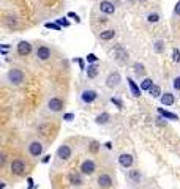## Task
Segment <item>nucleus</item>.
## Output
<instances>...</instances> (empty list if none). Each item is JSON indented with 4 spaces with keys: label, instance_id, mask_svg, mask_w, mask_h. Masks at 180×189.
<instances>
[{
    "label": "nucleus",
    "instance_id": "nucleus-1",
    "mask_svg": "<svg viewBox=\"0 0 180 189\" xmlns=\"http://www.w3.org/2000/svg\"><path fill=\"white\" fill-rule=\"evenodd\" d=\"M7 79H8V82L11 85H16L17 87V85H21L24 82V73H22L21 69H17V68H13V69L8 71Z\"/></svg>",
    "mask_w": 180,
    "mask_h": 189
},
{
    "label": "nucleus",
    "instance_id": "nucleus-2",
    "mask_svg": "<svg viewBox=\"0 0 180 189\" xmlns=\"http://www.w3.org/2000/svg\"><path fill=\"white\" fill-rule=\"evenodd\" d=\"M27 150H29V154L32 158H40L44 151V145H43L41 140H32L27 145Z\"/></svg>",
    "mask_w": 180,
    "mask_h": 189
},
{
    "label": "nucleus",
    "instance_id": "nucleus-3",
    "mask_svg": "<svg viewBox=\"0 0 180 189\" xmlns=\"http://www.w3.org/2000/svg\"><path fill=\"white\" fill-rule=\"evenodd\" d=\"M47 110L49 112H54V113L62 112L63 110V101L60 98H57V96L49 98V101H47Z\"/></svg>",
    "mask_w": 180,
    "mask_h": 189
},
{
    "label": "nucleus",
    "instance_id": "nucleus-4",
    "mask_svg": "<svg viewBox=\"0 0 180 189\" xmlns=\"http://www.w3.org/2000/svg\"><path fill=\"white\" fill-rule=\"evenodd\" d=\"M96 98H98V93L95 90H92V88H85L81 93V101L84 104H92V103L96 101Z\"/></svg>",
    "mask_w": 180,
    "mask_h": 189
},
{
    "label": "nucleus",
    "instance_id": "nucleus-5",
    "mask_svg": "<svg viewBox=\"0 0 180 189\" xmlns=\"http://www.w3.org/2000/svg\"><path fill=\"white\" fill-rule=\"evenodd\" d=\"M10 169H11V173H14V175H24L27 165H25V162L21 161V159H14L10 165Z\"/></svg>",
    "mask_w": 180,
    "mask_h": 189
},
{
    "label": "nucleus",
    "instance_id": "nucleus-6",
    "mask_svg": "<svg viewBox=\"0 0 180 189\" xmlns=\"http://www.w3.org/2000/svg\"><path fill=\"white\" fill-rule=\"evenodd\" d=\"M95 170H96V164L92 159H85L81 164V172H82V175H93Z\"/></svg>",
    "mask_w": 180,
    "mask_h": 189
},
{
    "label": "nucleus",
    "instance_id": "nucleus-7",
    "mask_svg": "<svg viewBox=\"0 0 180 189\" xmlns=\"http://www.w3.org/2000/svg\"><path fill=\"white\" fill-rule=\"evenodd\" d=\"M120 82H122V76L119 73H111L106 77V87L108 88H112L114 90V88H117L120 85Z\"/></svg>",
    "mask_w": 180,
    "mask_h": 189
},
{
    "label": "nucleus",
    "instance_id": "nucleus-8",
    "mask_svg": "<svg viewBox=\"0 0 180 189\" xmlns=\"http://www.w3.org/2000/svg\"><path fill=\"white\" fill-rule=\"evenodd\" d=\"M71 153H73V150H71V147L68 144H62L57 148V158H60L62 161H68L71 158Z\"/></svg>",
    "mask_w": 180,
    "mask_h": 189
},
{
    "label": "nucleus",
    "instance_id": "nucleus-9",
    "mask_svg": "<svg viewBox=\"0 0 180 189\" xmlns=\"http://www.w3.org/2000/svg\"><path fill=\"white\" fill-rule=\"evenodd\" d=\"M96 183H98V186H100V187L108 189V187H111V186L114 184V180H112V177H111L109 173H101V175L98 177Z\"/></svg>",
    "mask_w": 180,
    "mask_h": 189
},
{
    "label": "nucleus",
    "instance_id": "nucleus-10",
    "mask_svg": "<svg viewBox=\"0 0 180 189\" xmlns=\"http://www.w3.org/2000/svg\"><path fill=\"white\" fill-rule=\"evenodd\" d=\"M133 162H134V158L130 153H122L119 156V164L122 165L123 169H130L131 165H133Z\"/></svg>",
    "mask_w": 180,
    "mask_h": 189
},
{
    "label": "nucleus",
    "instance_id": "nucleus-11",
    "mask_svg": "<svg viewBox=\"0 0 180 189\" xmlns=\"http://www.w3.org/2000/svg\"><path fill=\"white\" fill-rule=\"evenodd\" d=\"M30 52H32V44L29 41H21L17 44V54L21 57H27Z\"/></svg>",
    "mask_w": 180,
    "mask_h": 189
},
{
    "label": "nucleus",
    "instance_id": "nucleus-12",
    "mask_svg": "<svg viewBox=\"0 0 180 189\" xmlns=\"http://www.w3.org/2000/svg\"><path fill=\"white\" fill-rule=\"evenodd\" d=\"M128 178H130V181L133 184H141L142 181V173L139 169H131L130 172H128Z\"/></svg>",
    "mask_w": 180,
    "mask_h": 189
},
{
    "label": "nucleus",
    "instance_id": "nucleus-13",
    "mask_svg": "<svg viewBox=\"0 0 180 189\" xmlns=\"http://www.w3.org/2000/svg\"><path fill=\"white\" fill-rule=\"evenodd\" d=\"M100 10H101V13H105V14H114L115 7H114L112 2H109V0H103V2L100 3Z\"/></svg>",
    "mask_w": 180,
    "mask_h": 189
},
{
    "label": "nucleus",
    "instance_id": "nucleus-14",
    "mask_svg": "<svg viewBox=\"0 0 180 189\" xmlns=\"http://www.w3.org/2000/svg\"><path fill=\"white\" fill-rule=\"evenodd\" d=\"M36 57L40 60H43V62L49 60L51 58V49H49L47 46H40L38 49H36Z\"/></svg>",
    "mask_w": 180,
    "mask_h": 189
},
{
    "label": "nucleus",
    "instance_id": "nucleus-15",
    "mask_svg": "<svg viewBox=\"0 0 180 189\" xmlns=\"http://www.w3.org/2000/svg\"><path fill=\"white\" fill-rule=\"evenodd\" d=\"M126 82H128V85H130V90H131V94H133V96L134 98H139L141 96V93H142V88L131 79V77H128L126 79Z\"/></svg>",
    "mask_w": 180,
    "mask_h": 189
},
{
    "label": "nucleus",
    "instance_id": "nucleus-16",
    "mask_svg": "<svg viewBox=\"0 0 180 189\" xmlns=\"http://www.w3.org/2000/svg\"><path fill=\"white\" fill-rule=\"evenodd\" d=\"M114 55H115V58L119 60V62H125V60H128V52L123 49V47L119 44V46H115V49H114Z\"/></svg>",
    "mask_w": 180,
    "mask_h": 189
},
{
    "label": "nucleus",
    "instance_id": "nucleus-17",
    "mask_svg": "<svg viewBox=\"0 0 180 189\" xmlns=\"http://www.w3.org/2000/svg\"><path fill=\"white\" fill-rule=\"evenodd\" d=\"M115 35H117V33H115L114 29H108V30H103V32L100 33V39H101V41H111V39H114Z\"/></svg>",
    "mask_w": 180,
    "mask_h": 189
},
{
    "label": "nucleus",
    "instance_id": "nucleus-18",
    "mask_svg": "<svg viewBox=\"0 0 180 189\" xmlns=\"http://www.w3.org/2000/svg\"><path fill=\"white\" fill-rule=\"evenodd\" d=\"M160 101H161L163 106H172L175 103V96H174L172 93H164V94H161Z\"/></svg>",
    "mask_w": 180,
    "mask_h": 189
},
{
    "label": "nucleus",
    "instance_id": "nucleus-19",
    "mask_svg": "<svg viewBox=\"0 0 180 189\" xmlns=\"http://www.w3.org/2000/svg\"><path fill=\"white\" fill-rule=\"evenodd\" d=\"M109 120H111V115H109L108 112H103V113L96 115L95 123H96V125H108V123H109Z\"/></svg>",
    "mask_w": 180,
    "mask_h": 189
},
{
    "label": "nucleus",
    "instance_id": "nucleus-20",
    "mask_svg": "<svg viewBox=\"0 0 180 189\" xmlns=\"http://www.w3.org/2000/svg\"><path fill=\"white\" fill-rule=\"evenodd\" d=\"M158 113L163 117V118H168V120H178V115L177 113H172L169 110H164L161 107H158Z\"/></svg>",
    "mask_w": 180,
    "mask_h": 189
},
{
    "label": "nucleus",
    "instance_id": "nucleus-21",
    "mask_svg": "<svg viewBox=\"0 0 180 189\" xmlns=\"http://www.w3.org/2000/svg\"><path fill=\"white\" fill-rule=\"evenodd\" d=\"M98 76V66L95 63H89V68H87V77L89 79H95Z\"/></svg>",
    "mask_w": 180,
    "mask_h": 189
},
{
    "label": "nucleus",
    "instance_id": "nucleus-22",
    "mask_svg": "<svg viewBox=\"0 0 180 189\" xmlns=\"http://www.w3.org/2000/svg\"><path fill=\"white\" fill-rule=\"evenodd\" d=\"M148 94H150L152 98H161V94H163V93H161V88H160L158 85L153 84V85H152V88L148 90Z\"/></svg>",
    "mask_w": 180,
    "mask_h": 189
},
{
    "label": "nucleus",
    "instance_id": "nucleus-23",
    "mask_svg": "<svg viewBox=\"0 0 180 189\" xmlns=\"http://www.w3.org/2000/svg\"><path fill=\"white\" fill-rule=\"evenodd\" d=\"M68 181H70V184H73V186H82V178H81L79 175L71 173V175L68 177Z\"/></svg>",
    "mask_w": 180,
    "mask_h": 189
},
{
    "label": "nucleus",
    "instance_id": "nucleus-24",
    "mask_svg": "<svg viewBox=\"0 0 180 189\" xmlns=\"http://www.w3.org/2000/svg\"><path fill=\"white\" fill-rule=\"evenodd\" d=\"M133 71H134L136 76H142V74H145V66L142 63H134L133 65Z\"/></svg>",
    "mask_w": 180,
    "mask_h": 189
},
{
    "label": "nucleus",
    "instance_id": "nucleus-25",
    "mask_svg": "<svg viewBox=\"0 0 180 189\" xmlns=\"http://www.w3.org/2000/svg\"><path fill=\"white\" fill-rule=\"evenodd\" d=\"M152 85H153V81H152L150 77H145V79L141 82V88H142V90H147V91L152 88Z\"/></svg>",
    "mask_w": 180,
    "mask_h": 189
},
{
    "label": "nucleus",
    "instance_id": "nucleus-26",
    "mask_svg": "<svg viewBox=\"0 0 180 189\" xmlns=\"http://www.w3.org/2000/svg\"><path fill=\"white\" fill-rule=\"evenodd\" d=\"M160 21V14L158 13H150V14H147V22L148 24H157Z\"/></svg>",
    "mask_w": 180,
    "mask_h": 189
},
{
    "label": "nucleus",
    "instance_id": "nucleus-27",
    "mask_svg": "<svg viewBox=\"0 0 180 189\" xmlns=\"http://www.w3.org/2000/svg\"><path fill=\"white\" fill-rule=\"evenodd\" d=\"M153 49H155V52H158V54H161L163 51H164V41H157L155 44H153Z\"/></svg>",
    "mask_w": 180,
    "mask_h": 189
},
{
    "label": "nucleus",
    "instance_id": "nucleus-28",
    "mask_svg": "<svg viewBox=\"0 0 180 189\" xmlns=\"http://www.w3.org/2000/svg\"><path fill=\"white\" fill-rule=\"evenodd\" d=\"M44 27H46V29H52V30H56V32H60V30H62V27L59 25L57 22H56V24H54V22H46Z\"/></svg>",
    "mask_w": 180,
    "mask_h": 189
},
{
    "label": "nucleus",
    "instance_id": "nucleus-29",
    "mask_svg": "<svg viewBox=\"0 0 180 189\" xmlns=\"http://www.w3.org/2000/svg\"><path fill=\"white\" fill-rule=\"evenodd\" d=\"M172 60L175 63H180V51L177 49V47H174V49H172Z\"/></svg>",
    "mask_w": 180,
    "mask_h": 189
},
{
    "label": "nucleus",
    "instance_id": "nucleus-30",
    "mask_svg": "<svg viewBox=\"0 0 180 189\" xmlns=\"http://www.w3.org/2000/svg\"><path fill=\"white\" fill-rule=\"evenodd\" d=\"M172 88L177 90V91H180V76H177V77L172 79Z\"/></svg>",
    "mask_w": 180,
    "mask_h": 189
},
{
    "label": "nucleus",
    "instance_id": "nucleus-31",
    "mask_svg": "<svg viewBox=\"0 0 180 189\" xmlns=\"http://www.w3.org/2000/svg\"><path fill=\"white\" fill-rule=\"evenodd\" d=\"M56 22L59 24V25H60V27H68V25H70V22H68V21L65 19V17H60V19H57Z\"/></svg>",
    "mask_w": 180,
    "mask_h": 189
},
{
    "label": "nucleus",
    "instance_id": "nucleus-32",
    "mask_svg": "<svg viewBox=\"0 0 180 189\" xmlns=\"http://www.w3.org/2000/svg\"><path fill=\"white\" fill-rule=\"evenodd\" d=\"M85 58H87V62H89V63H95V62L98 60V57H96L95 54H89Z\"/></svg>",
    "mask_w": 180,
    "mask_h": 189
},
{
    "label": "nucleus",
    "instance_id": "nucleus-33",
    "mask_svg": "<svg viewBox=\"0 0 180 189\" xmlns=\"http://www.w3.org/2000/svg\"><path fill=\"white\" fill-rule=\"evenodd\" d=\"M111 103H112V104H115V106H117L119 109H122V107H123L122 101H120V99H117V98H111Z\"/></svg>",
    "mask_w": 180,
    "mask_h": 189
},
{
    "label": "nucleus",
    "instance_id": "nucleus-34",
    "mask_svg": "<svg viewBox=\"0 0 180 189\" xmlns=\"http://www.w3.org/2000/svg\"><path fill=\"white\" fill-rule=\"evenodd\" d=\"M68 16H70V17H73V19H74L76 22H81V19H79V16H78V14H76V13H73V11H70V13H68Z\"/></svg>",
    "mask_w": 180,
    "mask_h": 189
},
{
    "label": "nucleus",
    "instance_id": "nucleus-35",
    "mask_svg": "<svg viewBox=\"0 0 180 189\" xmlns=\"http://www.w3.org/2000/svg\"><path fill=\"white\" fill-rule=\"evenodd\" d=\"M63 118H65L66 122H71L73 118H74V113H71V112H70V113H65V115H63Z\"/></svg>",
    "mask_w": 180,
    "mask_h": 189
},
{
    "label": "nucleus",
    "instance_id": "nucleus-36",
    "mask_svg": "<svg viewBox=\"0 0 180 189\" xmlns=\"http://www.w3.org/2000/svg\"><path fill=\"white\" fill-rule=\"evenodd\" d=\"M174 13H175L177 16H180V2H177V5H175V8H174Z\"/></svg>",
    "mask_w": 180,
    "mask_h": 189
},
{
    "label": "nucleus",
    "instance_id": "nucleus-37",
    "mask_svg": "<svg viewBox=\"0 0 180 189\" xmlns=\"http://www.w3.org/2000/svg\"><path fill=\"white\" fill-rule=\"evenodd\" d=\"M96 148H98V144H96V142H93V144H92V150H93V151H95V150H96Z\"/></svg>",
    "mask_w": 180,
    "mask_h": 189
},
{
    "label": "nucleus",
    "instance_id": "nucleus-38",
    "mask_svg": "<svg viewBox=\"0 0 180 189\" xmlns=\"http://www.w3.org/2000/svg\"><path fill=\"white\" fill-rule=\"evenodd\" d=\"M49 158H51V156H44V158H43V162H47V161H49Z\"/></svg>",
    "mask_w": 180,
    "mask_h": 189
},
{
    "label": "nucleus",
    "instance_id": "nucleus-39",
    "mask_svg": "<svg viewBox=\"0 0 180 189\" xmlns=\"http://www.w3.org/2000/svg\"><path fill=\"white\" fill-rule=\"evenodd\" d=\"M141 2H144V0H141Z\"/></svg>",
    "mask_w": 180,
    "mask_h": 189
}]
</instances>
